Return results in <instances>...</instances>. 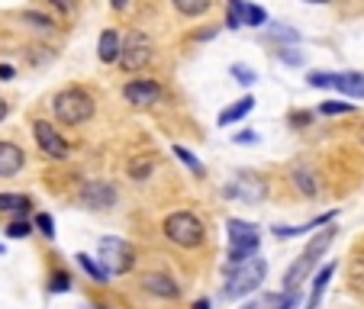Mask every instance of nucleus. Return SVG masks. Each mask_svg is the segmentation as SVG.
I'll return each instance as SVG.
<instances>
[{"label": "nucleus", "instance_id": "obj_1", "mask_svg": "<svg viewBox=\"0 0 364 309\" xmlns=\"http://www.w3.org/2000/svg\"><path fill=\"white\" fill-rule=\"evenodd\" d=\"M52 113L65 126H81L94 116V97L81 87H65L52 97Z\"/></svg>", "mask_w": 364, "mask_h": 309}, {"label": "nucleus", "instance_id": "obj_2", "mask_svg": "<svg viewBox=\"0 0 364 309\" xmlns=\"http://www.w3.org/2000/svg\"><path fill=\"white\" fill-rule=\"evenodd\" d=\"M165 235L178 248H200L206 239V229L191 210H178V213L165 216Z\"/></svg>", "mask_w": 364, "mask_h": 309}, {"label": "nucleus", "instance_id": "obj_3", "mask_svg": "<svg viewBox=\"0 0 364 309\" xmlns=\"http://www.w3.org/2000/svg\"><path fill=\"white\" fill-rule=\"evenodd\" d=\"M264 274H268V261H264V258H252V261L242 264V268H232L229 271V281H226V300H242V296H248L252 290H258Z\"/></svg>", "mask_w": 364, "mask_h": 309}, {"label": "nucleus", "instance_id": "obj_4", "mask_svg": "<svg viewBox=\"0 0 364 309\" xmlns=\"http://www.w3.org/2000/svg\"><path fill=\"white\" fill-rule=\"evenodd\" d=\"M97 251H100V268L107 271V277L126 274V271H132V264H136V251H132V245L123 242V239H113V235H107V239L97 242Z\"/></svg>", "mask_w": 364, "mask_h": 309}, {"label": "nucleus", "instance_id": "obj_5", "mask_svg": "<svg viewBox=\"0 0 364 309\" xmlns=\"http://www.w3.org/2000/svg\"><path fill=\"white\" fill-rule=\"evenodd\" d=\"M151 58H155V42H151L142 29H132V33L126 36V42H119L117 62L123 65V71H129V75L132 71H142Z\"/></svg>", "mask_w": 364, "mask_h": 309}, {"label": "nucleus", "instance_id": "obj_6", "mask_svg": "<svg viewBox=\"0 0 364 309\" xmlns=\"http://www.w3.org/2000/svg\"><path fill=\"white\" fill-rule=\"evenodd\" d=\"M117 200H119V190L110 180H87L77 190V203L84 210H110V206H117Z\"/></svg>", "mask_w": 364, "mask_h": 309}, {"label": "nucleus", "instance_id": "obj_7", "mask_svg": "<svg viewBox=\"0 0 364 309\" xmlns=\"http://www.w3.org/2000/svg\"><path fill=\"white\" fill-rule=\"evenodd\" d=\"M33 136H36V142H39V148H42V155H46V158H55V161L68 158V142H65L62 132H58L52 123L36 119V123H33Z\"/></svg>", "mask_w": 364, "mask_h": 309}, {"label": "nucleus", "instance_id": "obj_8", "mask_svg": "<svg viewBox=\"0 0 364 309\" xmlns=\"http://www.w3.org/2000/svg\"><path fill=\"white\" fill-rule=\"evenodd\" d=\"M226 197H235L242 203H258L264 197V180L252 171H239L232 178V184H226Z\"/></svg>", "mask_w": 364, "mask_h": 309}, {"label": "nucleus", "instance_id": "obj_9", "mask_svg": "<svg viewBox=\"0 0 364 309\" xmlns=\"http://www.w3.org/2000/svg\"><path fill=\"white\" fill-rule=\"evenodd\" d=\"M226 229H229V248H242V251L258 254V242H262V235H258V226H255V222L229 219Z\"/></svg>", "mask_w": 364, "mask_h": 309}, {"label": "nucleus", "instance_id": "obj_10", "mask_svg": "<svg viewBox=\"0 0 364 309\" xmlns=\"http://www.w3.org/2000/svg\"><path fill=\"white\" fill-rule=\"evenodd\" d=\"M123 97L136 107H151V103L161 100V87L159 81H149V77H139V81H129L123 87Z\"/></svg>", "mask_w": 364, "mask_h": 309}, {"label": "nucleus", "instance_id": "obj_11", "mask_svg": "<svg viewBox=\"0 0 364 309\" xmlns=\"http://www.w3.org/2000/svg\"><path fill=\"white\" fill-rule=\"evenodd\" d=\"M142 287L149 290L151 296H159V300H178L181 296V287L174 283V277L161 274V271H149V274L142 277Z\"/></svg>", "mask_w": 364, "mask_h": 309}, {"label": "nucleus", "instance_id": "obj_12", "mask_svg": "<svg viewBox=\"0 0 364 309\" xmlns=\"http://www.w3.org/2000/svg\"><path fill=\"white\" fill-rule=\"evenodd\" d=\"M26 165V155L14 142H0V178H16Z\"/></svg>", "mask_w": 364, "mask_h": 309}, {"label": "nucleus", "instance_id": "obj_13", "mask_svg": "<svg viewBox=\"0 0 364 309\" xmlns=\"http://www.w3.org/2000/svg\"><path fill=\"white\" fill-rule=\"evenodd\" d=\"M332 242H336V229L326 226V229H319V232L313 235V239H309V245L303 248V254H306L309 261H319V258H323V254L329 251Z\"/></svg>", "mask_w": 364, "mask_h": 309}, {"label": "nucleus", "instance_id": "obj_14", "mask_svg": "<svg viewBox=\"0 0 364 309\" xmlns=\"http://www.w3.org/2000/svg\"><path fill=\"white\" fill-rule=\"evenodd\" d=\"M29 206H33V200L26 193H0V213L23 219V216H29Z\"/></svg>", "mask_w": 364, "mask_h": 309}, {"label": "nucleus", "instance_id": "obj_15", "mask_svg": "<svg viewBox=\"0 0 364 309\" xmlns=\"http://www.w3.org/2000/svg\"><path fill=\"white\" fill-rule=\"evenodd\" d=\"M252 110H255V97H252V94L239 97V100H235L232 107H229V110H223V113H220V126H232V123H239V119H245Z\"/></svg>", "mask_w": 364, "mask_h": 309}, {"label": "nucleus", "instance_id": "obj_16", "mask_svg": "<svg viewBox=\"0 0 364 309\" xmlns=\"http://www.w3.org/2000/svg\"><path fill=\"white\" fill-rule=\"evenodd\" d=\"M336 90H342L345 97H364V75L361 71H345V75H336Z\"/></svg>", "mask_w": 364, "mask_h": 309}, {"label": "nucleus", "instance_id": "obj_17", "mask_svg": "<svg viewBox=\"0 0 364 309\" xmlns=\"http://www.w3.org/2000/svg\"><path fill=\"white\" fill-rule=\"evenodd\" d=\"M332 274H336V264H326V268H323V271H319V274H316V277H313V290H309V300H306V309H316V306H319V300H323V293H326V287H329Z\"/></svg>", "mask_w": 364, "mask_h": 309}, {"label": "nucleus", "instance_id": "obj_18", "mask_svg": "<svg viewBox=\"0 0 364 309\" xmlns=\"http://www.w3.org/2000/svg\"><path fill=\"white\" fill-rule=\"evenodd\" d=\"M97 58H100V62H107V65L119 58V36L113 33V29L100 33V42H97Z\"/></svg>", "mask_w": 364, "mask_h": 309}, {"label": "nucleus", "instance_id": "obj_19", "mask_svg": "<svg viewBox=\"0 0 364 309\" xmlns=\"http://www.w3.org/2000/svg\"><path fill=\"white\" fill-rule=\"evenodd\" d=\"M290 178H294L296 190H300V193H306V197H316V193H319V184H316V174L309 171V168L296 165V168H294V171H290Z\"/></svg>", "mask_w": 364, "mask_h": 309}, {"label": "nucleus", "instance_id": "obj_20", "mask_svg": "<svg viewBox=\"0 0 364 309\" xmlns=\"http://www.w3.org/2000/svg\"><path fill=\"white\" fill-rule=\"evenodd\" d=\"M348 283H351V290H355V296H361V300H364V251L358 254L355 261H351V268H348Z\"/></svg>", "mask_w": 364, "mask_h": 309}, {"label": "nucleus", "instance_id": "obj_21", "mask_svg": "<svg viewBox=\"0 0 364 309\" xmlns=\"http://www.w3.org/2000/svg\"><path fill=\"white\" fill-rule=\"evenodd\" d=\"M174 7H178V13L184 16H203L206 10L213 7V0H171Z\"/></svg>", "mask_w": 364, "mask_h": 309}, {"label": "nucleus", "instance_id": "obj_22", "mask_svg": "<svg viewBox=\"0 0 364 309\" xmlns=\"http://www.w3.org/2000/svg\"><path fill=\"white\" fill-rule=\"evenodd\" d=\"M226 26H229V29H239V26H245V0H229Z\"/></svg>", "mask_w": 364, "mask_h": 309}, {"label": "nucleus", "instance_id": "obj_23", "mask_svg": "<svg viewBox=\"0 0 364 309\" xmlns=\"http://www.w3.org/2000/svg\"><path fill=\"white\" fill-rule=\"evenodd\" d=\"M75 261H77V264H81V271H87V274H90V277H94V281H107V271H103V268H100V264H97V261H94V258H90V254L77 251V254H75Z\"/></svg>", "mask_w": 364, "mask_h": 309}, {"label": "nucleus", "instance_id": "obj_24", "mask_svg": "<svg viewBox=\"0 0 364 309\" xmlns=\"http://www.w3.org/2000/svg\"><path fill=\"white\" fill-rule=\"evenodd\" d=\"M151 174V155H139L129 161V178L132 180H145Z\"/></svg>", "mask_w": 364, "mask_h": 309}, {"label": "nucleus", "instance_id": "obj_25", "mask_svg": "<svg viewBox=\"0 0 364 309\" xmlns=\"http://www.w3.org/2000/svg\"><path fill=\"white\" fill-rule=\"evenodd\" d=\"M174 155H178V161H181L184 168H191V174H197V178L203 174V165H200V161L193 158V151H187L184 145H174Z\"/></svg>", "mask_w": 364, "mask_h": 309}, {"label": "nucleus", "instance_id": "obj_26", "mask_svg": "<svg viewBox=\"0 0 364 309\" xmlns=\"http://www.w3.org/2000/svg\"><path fill=\"white\" fill-rule=\"evenodd\" d=\"M268 23V13L262 7H255V4H245V26H258L262 29Z\"/></svg>", "mask_w": 364, "mask_h": 309}, {"label": "nucleus", "instance_id": "obj_27", "mask_svg": "<svg viewBox=\"0 0 364 309\" xmlns=\"http://www.w3.org/2000/svg\"><path fill=\"white\" fill-rule=\"evenodd\" d=\"M355 110V103H345V100H326L319 103V113H326V116H336V113H351Z\"/></svg>", "mask_w": 364, "mask_h": 309}, {"label": "nucleus", "instance_id": "obj_28", "mask_svg": "<svg viewBox=\"0 0 364 309\" xmlns=\"http://www.w3.org/2000/svg\"><path fill=\"white\" fill-rule=\"evenodd\" d=\"M29 232H33V222H29V219H14V222L7 226V235H10V239H26Z\"/></svg>", "mask_w": 364, "mask_h": 309}, {"label": "nucleus", "instance_id": "obj_29", "mask_svg": "<svg viewBox=\"0 0 364 309\" xmlns=\"http://www.w3.org/2000/svg\"><path fill=\"white\" fill-rule=\"evenodd\" d=\"M68 290H71V277L65 274V271L52 274V283H48V293H68Z\"/></svg>", "mask_w": 364, "mask_h": 309}, {"label": "nucleus", "instance_id": "obj_30", "mask_svg": "<svg viewBox=\"0 0 364 309\" xmlns=\"http://www.w3.org/2000/svg\"><path fill=\"white\" fill-rule=\"evenodd\" d=\"M309 87H332L336 84V75H329V71H309Z\"/></svg>", "mask_w": 364, "mask_h": 309}, {"label": "nucleus", "instance_id": "obj_31", "mask_svg": "<svg viewBox=\"0 0 364 309\" xmlns=\"http://www.w3.org/2000/svg\"><path fill=\"white\" fill-rule=\"evenodd\" d=\"M23 23H29V26H36V29H52V20L36 13V10H26V13H23Z\"/></svg>", "mask_w": 364, "mask_h": 309}, {"label": "nucleus", "instance_id": "obj_32", "mask_svg": "<svg viewBox=\"0 0 364 309\" xmlns=\"http://www.w3.org/2000/svg\"><path fill=\"white\" fill-rule=\"evenodd\" d=\"M232 77L239 84H245V87H252V84H255V71L248 68V65H232Z\"/></svg>", "mask_w": 364, "mask_h": 309}, {"label": "nucleus", "instance_id": "obj_33", "mask_svg": "<svg viewBox=\"0 0 364 309\" xmlns=\"http://www.w3.org/2000/svg\"><path fill=\"white\" fill-rule=\"evenodd\" d=\"M36 229H39L46 239H52V235H55V222H52V216H48V213H39V216H36Z\"/></svg>", "mask_w": 364, "mask_h": 309}, {"label": "nucleus", "instance_id": "obj_34", "mask_svg": "<svg viewBox=\"0 0 364 309\" xmlns=\"http://www.w3.org/2000/svg\"><path fill=\"white\" fill-rule=\"evenodd\" d=\"M268 36H274V39H290V42H296V33H294V29L281 26V23H274V26L268 29Z\"/></svg>", "mask_w": 364, "mask_h": 309}, {"label": "nucleus", "instance_id": "obj_35", "mask_svg": "<svg viewBox=\"0 0 364 309\" xmlns=\"http://www.w3.org/2000/svg\"><path fill=\"white\" fill-rule=\"evenodd\" d=\"M281 62L284 65H294V68H296V65H303V55H300V52H294V48H281Z\"/></svg>", "mask_w": 364, "mask_h": 309}, {"label": "nucleus", "instance_id": "obj_36", "mask_svg": "<svg viewBox=\"0 0 364 309\" xmlns=\"http://www.w3.org/2000/svg\"><path fill=\"white\" fill-rule=\"evenodd\" d=\"M313 123V113H290V126H306Z\"/></svg>", "mask_w": 364, "mask_h": 309}, {"label": "nucleus", "instance_id": "obj_37", "mask_svg": "<svg viewBox=\"0 0 364 309\" xmlns=\"http://www.w3.org/2000/svg\"><path fill=\"white\" fill-rule=\"evenodd\" d=\"M232 142L248 145V142H258V136H255V132H239V136H232Z\"/></svg>", "mask_w": 364, "mask_h": 309}, {"label": "nucleus", "instance_id": "obj_38", "mask_svg": "<svg viewBox=\"0 0 364 309\" xmlns=\"http://www.w3.org/2000/svg\"><path fill=\"white\" fill-rule=\"evenodd\" d=\"M296 300H300V296H296V290H294V293H287V300H284V306H281V309H294V306H296Z\"/></svg>", "mask_w": 364, "mask_h": 309}, {"label": "nucleus", "instance_id": "obj_39", "mask_svg": "<svg viewBox=\"0 0 364 309\" xmlns=\"http://www.w3.org/2000/svg\"><path fill=\"white\" fill-rule=\"evenodd\" d=\"M14 77V68L10 65H0V81H10Z\"/></svg>", "mask_w": 364, "mask_h": 309}, {"label": "nucleus", "instance_id": "obj_40", "mask_svg": "<svg viewBox=\"0 0 364 309\" xmlns=\"http://www.w3.org/2000/svg\"><path fill=\"white\" fill-rule=\"evenodd\" d=\"M193 309H213V303H210V300H197V303H193Z\"/></svg>", "mask_w": 364, "mask_h": 309}, {"label": "nucleus", "instance_id": "obj_41", "mask_svg": "<svg viewBox=\"0 0 364 309\" xmlns=\"http://www.w3.org/2000/svg\"><path fill=\"white\" fill-rule=\"evenodd\" d=\"M110 4H113V10H126V7H129V0H110Z\"/></svg>", "mask_w": 364, "mask_h": 309}, {"label": "nucleus", "instance_id": "obj_42", "mask_svg": "<svg viewBox=\"0 0 364 309\" xmlns=\"http://www.w3.org/2000/svg\"><path fill=\"white\" fill-rule=\"evenodd\" d=\"M7 113H10V107H7V100H4V97H0V119L7 116Z\"/></svg>", "mask_w": 364, "mask_h": 309}, {"label": "nucleus", "instance_id": "obj_43", "mask_svg": "<svg viewBox=\"0 0 364 309\" xmlns=\"http://www.w3.org/2000/svg\"><path fill=\"white\" fill-rule=\"evenodd\" d=\"M48 4H58L62 10H68V7H71V0H48Z\"/></svg>", "mask_w": 364, "mask_h": 309}, {"label": "nucleus", "instance_id": "obj_44", "mask_svg": "<svg viewBox=\"0 0 364 309\" xmlns=\"http://www.w3.org/2000/svg\"><path fill=\"white\" fill-rule=\"evenodd\" d=\"M358 142H361V145H364V123H361V126H358Z\"/></svg>", "mask_w": 364, "mask_h": 309}, {"label": "nucleus", "instance_id": "obj_45", "mask_svg": "<svg viewBox=\"0 0 364 309\" xmlns=\"http://www.w3.org/2000/svg\"><path fill=\"white\" fill-rule=\"evenodd\" d=\"M306 4H326V0H306Z\"/></svg>", "mask_w": 364, "mask_h": 309}, {"label": "nucleus", "instance_id": "obj_46", "mask_svg": "<svg viewBox=\"0 0 364 309\" xmlns=\"http://www.w3.org/2000/svg\"><path fill=\"white\" fill-rule=\"evenodd\" d=\"M0 251H4V245H0Z\"/></svg>", "mask_w": 364, "mask_h": 309}, {"label": "nucleus", "instance_id": "obj_47", "mask_svg": "<svg viewBox=\"0 0 364 309\" xmlns=\"http://www.w3.org/2000/svg\"><path fill=\"white\" fill-rule=\"evenodd\" d=\"M84 309H90V306H84Z\"/></svg>", "mask_w": 364, "mask_h": 309}]
</instances>
